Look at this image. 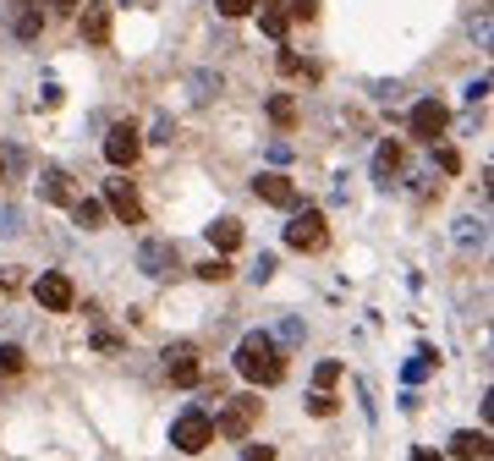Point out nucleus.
Segmentation results:
<instances>
[{
	"label": "nucleus",
	"instance_id": "32",
	"mask_svg": "<svg viewBox=\"0 0 494 461\" xmlns=\"http://www.w3.org/2000/svg\"><path fill=\"white\" fill-rule=\"evenodd\" d=\"M291 17L296 22H313L319 17V0H291Z\"/></svg>",
	"mask_w": 494,
	"mask_h": 461
},
{
	"label": "nucleus",
	"instance_id": "41",
	"mask_svg": "<svg viewBox=\"0 0 494 461\" xmlns=\"http://www.w3.org/2000/svg\"><path fill=\"white\" fill-rule=\"evenodd\" d=\"M412 461H445V456H434V450H417V456H412Z\"/></svg>",
	"mask_w": 494,
	"mask_h": 461
},
{
	"label": "nucleus",
	"instance_id": "37",
	"mask_svg": "<svg viewBox=\"0 0 494 461\" xmlns=\"http://www.w3.org/2000/svg\"><path fill=\"white\" fill-rule=\"evenodd\" d=\"M483 93H489V77H473L467 83V105H483Z\"/></svg>",
	"mask_w": 494,
	"mask_h": 461
},
{
	"label": "nucleus",
	"instance_id": "9",
	"mask_svg": "<svg viewBox=\"0 0 494 461\" xmlns=\"http://www.w3.org/2000/svg\"><path fill=\"white\" fill-rule=\"evenodd\" d=\"M445 126H450V110L440 105V99H423V105H412V138L434 143V138H440Z\"/></svg>",
	"mask_w": 494,
	"mask_h": 461
},
{
	"label": "nucleus",
	"instance_id": "16",
	"mask_svg": "<svg viewBox=\"0 0 494 461\" xmlns=\"http://www.w3.org/2000/svg\"><path fill=\"white\" fill-rule=\"evenodd\" d=\"M209 242H215L220 253H237V247H242V225H237V220H215V225H209Z\"/></svg>",
	"mask_w": 494,
	"mask_h": 461
},
{
	"label": "nucleus",
	"instance_id": "38",
	"mask_svg": "<svg viewBox=\"0 0 494 461\" xmlns=\"http://www.w3.org/2000/svg\"><path fill=\"white\" fill-rule=\"evenodd\" d=\"M171 132H176L171 116H159V121H154V143H171Z\"/></svg>",
	"mask_w": 494,
	"mask_h": 461
},
{
	"label": "nucleus",
	"instance_id": "36",
	"mask_svg": "<svg viewBox=\"0 0 494 461\" xmlns=\"http://www.w3.org/2000/svg\"><path fill=\"white\" fill-rule=\"evenodd\" d=\"M242 461H275V445H242Z\"/></svg>",
	"mask_w": 494,
	"mask_h": 461
},
{
	"label": "nucleus",
	"instance_id": "43",
	"mask_svg": "<svg viewBox=\"0 0 494 461\" xmlns=\"http://www.w3.org/2000/svg\"><path fill=\"white\" fill-rule=\"evenodd\" d=\"M0 182H6V154H0Z\"/></svg>",
	"mask_w": 494,
	"mask_h": 461
},
{
	"label": "nucleus",
	"instance_id": "20",
	"mask_svg": "<svg viewBox=\"0 0 494 461\" xmlns=\"http://www.w3.org/2000/svg\"><path fill=\"white\" fill-rule=\"evenodd\" d=\"M28 368V352L17 346V341H6L0 346V379H12V374H22Z\"/></svg>",
	"mask_w": 494,
	"mask_h": 461
},
{
	"label": "nucleus",
	"instance_id": "28",
	"mask_svg": "<svg viewBox=\"0 0 494 461\" xmlns=\"http://www.w3.org/2000/svg\"><path fill=\"white\" fill-rule=\"evenodd\" d=\"M336 379H341V362H319L313 368V390H329Z\"/></svg>",
	"mask_w": 494,
	"mask_h": 461
},
{
	"label": "nucleus",
	"instance_id": "29",
	"mask_svg": "<svg viewBox=\"0 0 494 461\" xmlns=\"http://www.w3.org/2000/svg\"><path fill=\"white\" fill-rule=\"evenodd\" d=\"M220 6V17H247V12H258V0H215Z\"/></svg>",
	"mask_w": 494,
	"mask_h": 461
},
{
	"label": "nucleus",
	"instance_id": "5",
	"mask_svg": "<svg viewBox=\"0 0 494 461\" xmlns=\"http://www.w3.org/2000/svg\"><path fill=\"white\" fill-rule=\"evenodd\" d=\"M33 296H39L45 313H72V303H77L72 275H61V270H45L39 280H33Z\"/></svg>",
	"mask_w": 494,
	"mask_h": 461
},
{
	"label": "nucleus",
	"instance_id": "30",
	"mask_svg": "<svg viewBox=\"0 0 494 461\" xmlns=\"http://www.w3.org/2000/svg\"><path fill=\"white\" fill-rule=\"evenodd\" d=\"M434 165H440L445 176H456V171H461V154H456V149H434Z\"/></svg>",
	"mask_w": 494,
	"mask_h": 461
},
{
	"label": "nucleus",
	"instance_id": "15",
	"mask_svg": "<svg viewBox=\"0 0 494 461\" xmlns=\"http://www.w3.org/2000/svg\"><path fill=\"white\" fill-rule=\"evenodd\" d=\"M39 198H45V204H77V198H72V176H66V171H45Z\"/></svg>",
	"mask_w": 494,
	"mask_h": 461
},
{
	"label": "nucleus",
	"instance_id": "7",
	"mask_svg": "<svg viewBox=\"0 0 494 461\" xmlns=\"http://www.w3.org/2000/svg\"><path fill=\"white\" fill-rule=\"evenodd\" d=\"M138 270L149 280H165V275H176V242H165V237H149L138 247Z\"/></svg>",
	"mask_w": 494,
	"mask_h": 461
},
{
	"label": "nucleus",
	"instance_id": "26",
	"mask_svg": "<svg viewBox=\"0 0 494 461\" xmlns=\"http://www.w3.org/2000/svg\"><path fill=\"white\" fill-rule=\"evenodd\" d=\"M270 116H275V126H291V121H296V105H291L286 93H275V99H270Z\"/></svg>",
	"mask_w": 494,
	"mask_h": 461
},
{
	"label": "nucleus",
	"instance_id": "2",
	"mask_svg": "<svg viewBox=\"0 0 494 461\" xmlns=\"http://www.w3.org/2000/svg\"><path fill=\"white\" fill-rule=\"evenodd\" d=\"M171 445H176L182 456H198V450H209V445H215V423H209V412L187 407V412L171 423Z\"/></svg>",
	"mask_w": 494,
	"mask_h": 461
},
{
	"label": "nucleus",
	"instance_id": "6",
	"mask_svg": "<svg viewBox=\"0 0 494 461\" xmlns=\"http://www.w3.org/2000/svg\"><path fill=\"white\" fill-rule=\"evenodd\" d=\"M138 154H143V138H138V126H132V121L110 126V138H105V159L116 165V171H132V165H138Z\"/></svg>",
	"mask_w": 494,
	"mask_h": 461
},
{
	"label": "nucleus",
	"instance_id": "1",
	"mask_svg": "<svg viewBox=\"0 0 494 461\" xmlns=\"http://www.w3.org/2000/svg\"><path fill=\"white\" fill-rule=\"evenodd\" d=\"M237 374L253 379V384H280L286 379V357L270 341V329H247V336L237 341Z\"/></svg>",
	"mask_w": 494,
	"mask_h": 461
},
{
	"label": "nucleus",
	"instance_id": "34",
	"mask_svg": "<svg viewBox=\"0 0 494 461\" xmlns=\"http://www.w3.org/2000/svg\"><path fill=\"white\" fill-rule=\"evenodd\" d=\"M22 230V214L17 209H0V237H17Z\"/></svg>",
	"mask_w": 494,
	"mask_h": 461
},
{
	"label": "nucleus",
	"instance_id": "42",
	"mask_svg": "<svg viewBox=\"0 0 494 461\" xmlns=\"http://www.w3.org/2000/svg\"><path fill=\"white\" fill-rule=\"evenodd\" d=\"M55 6H61V12H77V6H83V0H55Z\"/></svg>",
	"mask_w": 494,
	"mask_h": 461
},
{
	"label": "nucleus",
	"instance_id": "13",
	"mask_svg": "<svg viewBox=\"0 0 494 461\" xmlns=\"http://www.w3.org/2000/svg\"><path fill=\"white\" fill-rule=\"evenodd\" d=\"M395 171H401V143H390V138H385V143H379V154H374V182L390 192V187H395Z\"/></svg>",
	"mask_w": 494,
	"mask_h": 461
},
{
	"label": "nucleus",
	"instance_id": "21",
	"mask_svg": "<svg viewBox=\"0 0 494 461\" xmlns=\"http://www.w3.org/2000/svg\"><path fill=\"white\" fill-rule=\"evenodd\" d=\"M187 88H192L198 105H204V99H215V93H220V72H192V77H187Z\"/></svg>",
	"mask_w": 494,
	"mask_h": 461
},
{
	"label": "nucleus",
	"instance_id": "39",
	"mask_svg": "<svg viewBox=\"0 0 494 461\" xmlns=\"http://www.w3.org/2000/svg\"><path fill=\"white\" fill-rule=\"evenodd\" d=\"M280 72H286V77H296V72H303V61H296L291 50H280Z\"/></svg>",
	"mask_w": 494,
	"mask_h": 461
},
{
	"label": "nucleus",
	"instance_id": "3",
	"mask_svg": "<svg viewBox=\"0 0 494 461\" xmlns=\"http://www.w3.org/2000/svg\"><path fill=\"white\" fill-rule=\"evenodd\" d=\"M286 247H296V253H324V247H329V225H324V214H319V209L291 214V225H286Z\"/></svg>",
	"mask_w": 494,
	"mask_h": 461
},
{
	"label": "nucleus",
	"instance_id": "24",
	"mask_svg": "<svg viewBox=\"0 0 494 461\" xmlns=\"http://www.w3.org/2000/svg\"><path fill=\"white\" fill-rule=\"evenodd\" d=\"M336 407H341V401H336L329 390H313V395H308V412H313V417H336Z\"/></svg>",
	"mask_w": 494,
	"mask_h": 461
},
{
	"label": "nucleus",
	"instance_id": "17",
	"mask_svg": "<svg viewBox=\"0 0 494 461\" xmlns=\"http://www.w3.org/2000/svg\"><path fill=\"white\" fill-rule=\"evenodd\" d=\"M72 220H77L83 230H99V225H105V204H99V198H77V204H72Z\"/></svg>",
	"mask_w": 494,
	"mask_h": 461
},
{
	"label": "nucleus",
	"instance_id": "35",
	"mask_svg": "<svg viewBox=\"0 0 494 461\" xmlns=\"http://www.w3.org/2000/svg\"><path fill=\"white\" fill-rule=\"evenodd\" d=\"M374 99L379 105H395V99H401V83H374Z\"/></svg>",
	"mask_w": 494,
	"mask_h": 461
},
{
	"label": "nucleus",
	"instance_id": "33",
	"mask_svg": "<svg viewBox=\"0 0 494 461\" xmlns=\"http://www.w3.org/2000/svg\"><path fill=\"white\" fill-rule=\"evenodd\" d=\"M467 28H473V39H478V50H489V12H478V17H473Z\"/></svg>",
	"mask_w": 494,
	"mask_h": 461
},
{
	"label": "nucleus",
	"instance_id": "27",
	"mask_svg": "<svg viewBox=\"0 0 494 461\" xmlns=\"http://www.w3.org/2000/svg\"><path fill=\"white\" fill-rule=\"evenodd\" d=\"M17 33H22V39H39V33H45V17H39V12H22V17H17Z\"/></svg>",
	"mask_w": 494,
	"mask_h": 461
},
{
	"label": "nucleus",
	"instance_id": "10",
	"mask_svg": "<svg viewBox=\"0 0 494 461\" xmlns=\"http://www.w3.org/2000/svg\"><path fill=\"white\" fill-rule=\"evenodd\" d=\"M165 374H171V384H198V346L192 341L165 346Z\"/></svg>",
	"mask_w": 494,
	"mask_h": 461
},
{
	"label": "nucleus",
	"instance_id": "22",
	"mask_svg": "<svg viewBox=\"0 0 494 461\" xmlns=\"http://www.w3.org/2000/svg\"><path fill=\"white\" fill-rule=\"evenodd\" d=\"M258 28L270 33V39H286V12H280V6H263V12H258Z\"/></svg>",
	"mask_w": 494,
	"mask_h": 461
},
{
	"label": "nucleus",
	"instance_id": "31",
	"mask_svg": "<svg viewBox=\"0 0 494 461\" xmlns=\"http://www.w3.org/2000/svg\"><path fill=\"white\" fill-rule=\"evenodd\" d=\"M247 275H253V286H263V280H270V275H275V258H270V253H258V263H253V270H247Z\"/></svg>",
	"mask_w": 494,
	"mask_h": 461
},
{
	"label": "nucleus",
	"instance_id": "12",
	"mask_svg": "<svg viewBox=\"0 0 494 461\" xmlns=\"http://www.w3.org/2000/svg\"><path fill=\"white\" fill-rule=\"evenodd\" d=\"M253 192H258L270 209H296V187H291L286 176H275V171H270V176H258V182H253Z\"/></svg>",
	"mask_w": 494,
	"mask_h": 461
},
{
	"label": "nucleus",
	"instance_id": "11",
	"mask_svg": "<svg viewBox=\"0 0 494 461\" xmlns=\"http://www.w3.org/2000/svg\"><path fill=\"white\" fill-rule=\"evenodd\" d=\"M77 22H83V39H88V44H110V6L83 0V6H77Z\"/></svg>",
	"mask_w": 494,
	"mask_h": 461
},
{
	"label": "nucleus",
	"instance_id": "4",
	"mask_svg": "<svg viewBox=\"0 0 494 461\" xmlns=\"http://www.w3.org/2000/svg\"><path fill=\"white\" fill-rule=\"evenodd\" d=\"M209 423H215V434H225V440H247L253 423H258V395H231L225 412L209 417Z\"/></svg>",
	"mask_w": 494,
	"mask_h": 461
},
{
	"label": "nucleus",
	"instance_id": "19",
	"mask_svg": "<svg viewBox=\"0 0 494 461\" xmlns=\"http://www.w3.org/2000/svg\"><path fill=\"white\" fill-rule=\"evenodd\" d=\"M303 336H308V324H303V319H280L270 341H275V346H303Z\"/></svg>",
	"mask_w": 494,
	"mask_h": 461
},
{
	"label": "nucleus",
	"instance_id": "23",
	"mask_svg": "<svg viewBox=\"0 0 494 461\" xmlns=\"http://www.w3.org/2000/svg\"><path fill=\"white\" fill-rule=\"evenodd\" d=\"M198 280H209V286L215 280H231V263L225 258H204V263H198Z\"/></svg>",
	"mask_w": 494,
	"mask_h": 461
},
{
	"label": "nucleus",
	"instance_id": "25",
	"mask_svg": "<svg viewBox=\"0 0 494 461\" xmlns=\"http://www.w3.org/2000/svg\"><path fill=\"white\" fill-rule=\"evenodd\" d=\"M434 362H440L434 352H417V357L407 362V384H417V379H428V368H434Z\"/></svg>",
	"mask_w": 494,
	"mask_h": 461
},
{
	"label": "nucleus",
	"instance_id": "8",
	"mask_svg": "<svg viewBox=\"0 0 494 461\" xmlns=\"http://www.w3.org/2000/svg\"><path fill=\"white\" fill-rule=\"evenodd\" d=\"M105 209L121 225H143V198L132 192V182H105Z\"/></svg>",
	"mask_w": 494,
	"mask_h": 461
},
{
	"label": "nucleus",
	"instance_id": "18",
	"mask_svg": "<svg viewBox=\"0 0 494 461\" xmlns=\"http://www.w3.org/2000/svg\"><path fill=\"white\" fill-rule=\"evenodd\" d=\"M456 242L467 247V253H473V247H483V242H489V230H483V220H473V214H467V220H456Z\"/></svg>",
	"mask_w": 494,
	"mask_h": 461
},
{
	"label": "nucleus",
	"instance_id": "14",
	"mask_svg": "<svg viewBox=\"0 0 494 461\" xmlns=\"http://www.w3.org/2000/svg\"><path fill=\"white\" fill-rule=\"evenodd\" d=\"M450 456H456V461H483V456H489V434L461 428V434H450Z\"/></svg>",
	"mask_w": 494,
	"mask_h": 461
},
{
	"label": "nucleus",
	"instance_id": "40",
	"mask_svg": "<svg viewBox=\"0 0 494 461\" xmlns=\"http://www.w3.org/2000/svg\"><path fill=\"white\" fill-rule=\"evenodd\" d=\"M93 346H99V352H121V336H105V329H99V336H93Z\"/></svg>",
	"mask_w": 494,
	"mask_h": 461
}]
</instances>
